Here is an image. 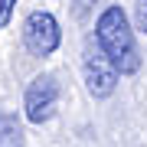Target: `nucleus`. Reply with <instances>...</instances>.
<instances>
[{
    "label": "nucleus",
    "mask_w": 147,
    "mask_h": 147,
    "mask_svg": "<svg viewBox=\"0 0 147 147\" xmlns=\"http://www.w3.org/2000/svg\"><path fill=\"white\" fill-rule=\"evenodd\" d=\"M95 39H98V49L118 65L121 75H134L141 69V53H137V42H134V30L127 23V13L118 3L105 7L101 16L95 20Z\"/></svg>",
    "instance_id": "1"
},
{
    "label": "nucleus",
    "mask_w": 147,
    "mask_h": 147,
    "mask_svg": "<svg viewBox=\"0 0 147 147\" xmlns=\"http://www.w3.org/2000/svg\"><path fill=\"white\" fill-rule=\"evenodd\" d=\"M62 42V30H59L56 16L46 10H33L23 20V46L33 56H53Z\"/></svg>",
    "instance_id": "2"
},
{
    "label": "nucleus",
    "mask_w": 147,
    "mask_h": 147,
    "mask_svg": "<svg viewBox=\"0 0 147 147\" xmlns=\"http://www.w3.org/2000/svg\"><path fill=\"white\" fill-rule=\"evenodd\" d=\"M56 105H59V82L56 75H36L30 85H26V95H23V111H26V121L30 124H46L49 118L56 115Z\"/></svg>",
    "instance_id": "3"
},
{
    "label": "nucleus",
    "mask_w": 147,
    "mask_h": 147,
    "mask_svg": "<svg viewBox=\"0 0 147 147\" xmlns=\"http://www.w3.org/2000/svg\"><path fill=\"white\" fill-rule=\"evenodd\" d=\"M82 75H85V88H88L92 98H108L111 92L118 88V65L101 53H88L85 56V65H82Z\"/></svg>",
    "instance_id": "4"
},
{
    "label": "nucleus",
    "mask_w": 147,
    "mask_h": 147,
    "mask_svg": "<svg viewBox=\"0 0 147 147\" xmlns=\"http://www.w3.org/2000/svg\"><path fill=\"white\" fill-rule=\"evenodd\" d=\"M0 147H26L20 118L10 111H0Z\"/></svg>",
    "instance_id": "5"
},
{
    "label": "nucleus",
    "mask_w": 147,
    "mask_h": 147,
    "mask_svg": "<svg viewBox=\"0 0 147 147\" xmlns=\"http://www.w3.org/2000/svg\"><path fill=\"white\" fill-rule=\"evenodd\" d=\"M134 23H137L141 33H147V0H137V7H134Z\"/></svg>",
    "instance_id": "6"
},
{
    "label": "nucleus",
    "mask_w": 147,
    "mask_h": 147,
    "mask_svg": "<svg viewBox=\"0 0 147 147\" xmlns=\"http://www.w3.org/2000/svg\"><path fill=\"white\" fill-rule=\"evenodd\" d=\"M13 7H16V0H0V30L10 23V16H13Z\"/></svg>",
    "instance_id": "7"
}]
</instances>
